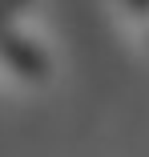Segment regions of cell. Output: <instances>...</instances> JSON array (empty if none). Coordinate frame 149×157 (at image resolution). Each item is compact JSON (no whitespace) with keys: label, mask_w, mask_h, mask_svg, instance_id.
Segmentation results:
<instances>
[{"label":"cell","mask_w":149,"mask_h":157,"mask_svg":"<svg viewBox=\"0 0 149 157\" xmlns=\"http://www.w3.org/2000/svg\"><path fill=\"white\" fill-rule=\"evenodd\" d=\"M52 77H56V56L40 36L24 28H12L0 36V81L20 89H44L52 85Z\"/></svg>","instance_id":"6da1fadb"}]
</instances>
